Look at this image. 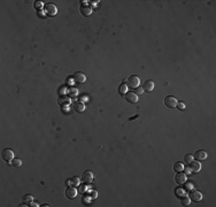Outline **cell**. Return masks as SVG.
Instances as JSON below:
<instances>
[{
    "label": "cell",
    "instance_id": "obj_1",
    "mask_svg": "<svg viewBox=\"0 0 216 207\" xmlns=\"http://www.w3.org/2000/svg\"><path fill=\"white\" fill-rule=\"evenodd\" d=\"M43 10L47 16H55V15H56V13H58V8H56V6H55V5H53V4H46V5L44 6Z\"/></svg>",
    "mask_w": 216,
    "mask_h": 207
},
{
    "label": "cell",
    "instance_id": "obj_2",
    "mask_svg": "<svg viewBox=\"0 0 216 207\" xmlns=\"http://www.w3.org/2000/svg\"><path fill=\"white\" fill-rule=\"evenodd\" d=\"M127 84L129 87L131 89H136V87H138L139 84H140V79L137 75H132V76H130L128 78V81H127Z\"/></svg>",
    "mask_w": 216,
    "mask_h": 207
},
{
    "label": "cell",
    "instance_id": "obj_3",
    "mask_svg": "<svg viewBox=\"0 0 216 207\" xmlns=\"http://www.w3.org/2000/svg\"><path fill=\"white\" fill-rule=\"evenodd\" d=\"M1 158H2V160H5V161H12L13 159H14V152L10 150V148H5V150H2V152H1Z\"/></svg>",
    "mask_w": 216,
    "mask_h": 207
},
{
    "label": "cell",
    "instance_id": "obj_4",
    "mask_svg": "<svg viewBox=\"0 0 216 207\" xmlns=\"http://www.w3.org/2000/svg\"><path fill=\"white\" fill-rule=\"evenodd\" d=\"M177 103H178L177 99L173 95H168V97L164 98V105L167 107H169V108H175L177 106Z\"/></svg>",
    "mask_w": 216,
    "mask_h": 207
},
{
    "label": "cell",
    "instance_id": "obj_5",
    "mask_svg": "<svg viewBox=\"0 0 216 207\" xmlns=\"http://www.w3.org/2000/svg\"><path fill=\"white\" fill-rule=\"evenodd\" d=\"M189 197L192 201H194V203H198L200 201L201 199H202V193L200 192V191H197V190H193L190 192V195H189Z\"/></svg>",
    "mask_w": 216,
    "mask_h": 207
},
{
    "label": "cell",
    "instance_id": "obj_6",
    "mask_svg": "<svg viewBox=\"0 0 216 207\" xmlns=\"http://www.w3.org/2000/svg\"><path fill=\"white\" fill-rule=\"evenodd\" d=\"M186 180H187V176H186L185 172H177V175L175 176V181H176L177 184H179V185L184 184V183L186 182Z\"/></svg>",
    "mask_w": 216,
    "mask_h": 207
},
{
    "label": "cell",
    "instance_id": "obj_7",
    "mask_svg": "<svg viewBox=\"0 0 216 207\" xmlns=\"http://www.w3.org/2000/svg\"><path fill=\"white\" fill-rule=\"evenodd\" d=\"M72 79H74L76 83H84V82L86 81V76H85L83 73H81V71H76V73L74 74V76H72Z\"/></svg>",
    "mask_w": 216,
    "mask_h": 207
},
{
    "label": "cell",
    "instance_id": "obj_8",
    "mask_svg": "<svg viewBox=\"0 0 216 207\" xmlns=\"http://www.w3.org/2000/svg\"><path fill=\"white\" fill-rule=\"evenodd\" d=\"M125 99H127V101L130 104H136L138 101V95L137 93H135V92H127L125 93Z\"/></svg>",
    "mask_w": 216,
    "mask_h": 207
},
{
    "label": "cell",
    "instance_id": "obj_9",
    "mask_svg": "<svg viewBox=\"0 0 216 207\" xmlns=\"http://www.w3.org/2000/svg\"><path fill=\"white\" fill-rule=\"evenodd\" d=\"M193 158H194L195 160H198V161H204V160L207 159V153H206L205 151H202V150H199V151H197V152L194 153Z\"/></svg>",
    "mask_w": 216,
    "mask_h": 207
},
{
    "label": "cell",
    "instance_id": "obj_10",
    "mask_svg": "<svg viewBox=\"0 0 216 207\" xmlns=\"http://www.w3.org/2000/svg\"><path fill=\"white\" fill-rule=\"evenodd\" d=\"M82 180L85 183H91L93 181V172H90V170H85L82 175Z\"/></svg>",
    "mask_w": 216,
    "mask_h": 207
},
{
    "label": "cell",
    "instance_id": "obj_11",
    "mask_svg": "<svg viewBox=\"0 0 216 207\" xmlns=\"http://www.w3.org/2000/svg\"><path fill=\"white\" fill-rule=\"evenodd\" d=\"M190 169H191V172H199L201 170V164H200V161L198 160H193L192 162L190 164Z\"/></svg>",
    "mask_w": 216,
    "mask_h": 207
},
{
    "label": "cell",
    "instance_id": "obj_12",
    "mask_svg": "<svg viewBox=\"0 0 216 207\" xmlns=\"http://www.w3.org/2000/svg\"><path fill=\"white\" fill-rule=\"evenodd\" d=\"M76 196H77V190L75 189V188H72V186L67 188V190H66V197H67V198L74 199Z\"/></svg>",
    "mask_w": 216,
    "mask_h": 207
},
{
    "label": "cell",
    "instance_id": "obj_13",
    "mask_svg": "<svg viewBox=\"0 0 216 207\" xmlns=\"http://www.w3.org/2000/svg\"><path fill=\"white\" fill-rule=\"evenodd\" d=\"M154 82H152V81H146L145 83H144V85H143V90L145 91V92H152L153 90H154Z\"/></svg>",
    "mask_w": 216,
    "mask_h": 207
},
{
    "label": "cell",
    "instance_id": "obj_14",
    "mask_svg": "<svg viewBox=\"0 0 216 207\" xmlns=\"http://www.w3.org/2000/svg\"><path fill=\"white\" fill-rule=\"evenodd\" d=\"M58 101H59L61 106H69L71 104V99H70L69 95H61Z\"/></svg>",
    "mask_w": 216,
    "mask_h": 207
},
{
    "label": "cell",
    "instance_id": "obj_15",
    "mask_svg": "<svg viewBox=\"0 0 216 207\" xmlns=\"http://www.w3.org/2000/svg\"><path fill=\"white\" fill-rule=\"evenodd\" d=\"M74 111L77 113H82L85 111V104L83 101H76L74 104Z\"/></svg>",
    "mask_w": 216,
    "mask_h": 207
},
{
    "label": "cell",
    "instance_id": "obj_16",
    "mask_svg": "<svg viewBox=\"0 0 216 207\" xmlns=\"http://www.w3.org/2000/svg\"><path fill=\"white\" fill-rule=\"evenodd\" d=\"M81 13H82L83 16H90L92 14V8L89 5H83L81 7Z\"/></svg>",
    "mask_w": 216,
    "mask_h": 207
},
{
    "label": "cell",
    "instance_id": "obj_17",
    "mask_svg": "<svg viewBox=\"0 0 216 207\" xmlns=\"http://www.w3.org/2000/svg\"><path fill=\"white\" fill-rule=\"evenodd\" d=\"M183 169H184V164L182 162V161H176L175 164H174V170L175 172H183Z\"/></svg>",
    "mask_w": 216,
    "mask_h": 207
},
{
    "label": "cell",
    "instance_id": "obj_18",
    "mask_svg": "<svg viewBox=\"0 0 216 207\" xmlns=\"http://www.w3.org/2000/svg\"><path fill=\"white\" fill-rule=\"evenodd\" d=\"M22 200H23V203H26V205H29V204H31L32 201H34V197L31 196V195H24L23 197H22Z\"/></svg>",
    "mask_w": 216,
    "mask_h": 207
},
{
    "label": "cell",
    "instance_id": "obj_19",
    "mask_svg": "<svg viewBox=\"0 0 216 207\" xmlns=\"http://www.w3.org/2000/svg\"><path fill=\"white\" fill-rule=\"evenodd\" d=\"M69 182L71 183L72 186H78V185H81V180H79V177H77V176L71 177Z\"/></svg>",
    "mask_w": 216,
    "mask_h": 207
},
{
    "label": "cell",
    "instance_id": "obj_20",
    "mask_svg": "<svg viewBox=\"0 0 216 207\" xmlns=\"http://www.w3.org/2000/svg\"><path fill=\"white\" fill-rule=\"evenodd\" d=\"M10 162H12V166H13V167H15V168H18V167H21V166H22V161H21V159H18V158H16V159H13Z\"/></svg>",
    "mask_w": 216,
    "mask_h": 207
},
{
    "label": "cell",
    "instance_id": "obj_21",
    "mask_svg": "<svg viewBox=\"0 0 216 207\" xmlns=\"http://www.w3.org/2000/svg\"><path fill=\"white\" fill-rule=\"evenodd\" d=\"M181 203H182V205H183V206H187V205H190V203H191L190 197H189V196H184V197L181 199Z\"/></svg>",
    "mask_w": 216,
    "mask_h": 207
},
{
    "label": "cell",
    "instance_id": "obj_22",
    "mask_svg": "<svg viewBox=\"0 0 216 207\" xmlns=\"http://www.w3.org/2000/svg\"><path fill=\"white\" fill-rule=\"evenodd\" d=\"M78 95V91L76 87H69L68 89V95L69 97H76Z\"/></svg>",
    "mask_w": 216,
    "mask_h": 207
},
{
    "label": "cell",
    "instance_id": "obj_23",
    "mask_svg": "<svg viewBox=\"0 0 216 207\" xmlns=\"http://www.w3.org/2000/svg\"><path fill=\"white\" fill-rule=\"evenodd\" d=\"M193 159H194L193 155L190 154V153H189V154H185V156H184V161H185V164H190L191 162L193 161Z\"/></svg>",
    "mask_w": 216,
    "mask_h": 207
},
{
    "label": "cell",
    "instance_id": "obj_24",
    "mask_svg": "<svg viewBox=\"0 0 216 207\" xmlns=\"http://www.w3.org/2000/svg\"><path fill=\"white\" fill-rule=\"evenodd\" d=\"M127 90H128V85L127 84H121V86H120V92H121L122 95L127 93Z\"/></svg>",
    "mask_w": 216,
    "mask_h": 207
},
{
    "label": "cell",
    "instance_id": "obj_25",
    "mask_svg": "<svg viewBox=\"0 0 216 207\" xmlns=\"http://www.w3.org/2000/svg\"><path fill=\"white\" fill-rule=\"evenodd\" d=\"M136 90V92L135 93H137V95H141L143 92H144V90H143V87H140V86H138V87H136L135 89Z\"/></svg>",
    "mask_w": 216,
    "mask_h": 207
},
{
    "label": "cell",
    "instance_id": "obj_26",
    "mask_svg": "<svg viewBox=\"0 0 216 207\" xmlns=\"http://www.w3.org/2000/svg\"><path fill=\"white\" fill-rule=\"evenodd\" d=\"M176 107H178V108L182 111V109H184V108H185V105H184L183 101H181V103H177V106H176Z\"/></svg>",
    "mask_w": 216,
    "mask_h": 207
},
{
    "label": "cell",
    "instance_id": "obj_27",
    "mask_svg": "<svg viewBox=\"0 0 216 207\" xmlns=\"http://www.w3.org/2000/svg\"><path fill=\"white\" fill-rule=\"evenodd\" d=\"M185 183H186V182H185ZM185 186H186V189L190 190V191L193 189V184H192V183H186V185H185Z\"/></svg>",
    "mask_w": 216,
    "mask_h": 207
},
{
    "label": "cell",
    "instance_id": "obj_28",
    "mask_svg": "<svg viewBox=\"0 0 216 207\" xmlns=\"http://www.w3.org/2000/svg\"><path fill=\"white\" fill-rule=\"evenodd\" d=\"M86 189H87L86 185L82 184V185H81V188H79V191H81V192H84V191H85V190H86Z\"/></svg>",
    "mask_w": 216,
    "mask_h": 207
},
{
    "label": "cell",
    "instance_id": "obj_29",
    "mask_svg": "<svg viewBox=\"0 0 216 207\" xmlns=\"http://www.w3.org/2000/svg\"><path fill=\"white\" fill-rule=\"evenodd\" d=\"M184 172H185V174H191V169H190V167H187V168H185L184 167V169H183Z\"/></svg>",
    "mask_w": 216,
    "mask_h": 207
},
{
    "label": "cell",
    "instance_id": "obj_30",
    "mask_svg": "<svg viewBox=\"0 0 216 207\" xmlns=\"http://www.w3.org/2000/svg\"><path fill=\"white\" fill-rule=\"evenodd\" d=\"M177 193H178V195H179V193L183 195V190H177Z\"/></svg>",
    "mask_w": 216,
    "mask_h": 207
},
{
    "label": "cell",
    "instance_id": "obj_31",
    "mask_svg": "<svg viewBox=\"0 0 216 207\" xmlns=\"http://www.w3.org/2000/svg\"><path fill=\"white\" fill-rule=\"evenodd\" d=\"M40 6H42V4H40V1H38L37 2V7H40Z\"/></svg>",
    "mask_w": 216,
    "mask_h": 207
}]
</instances>
